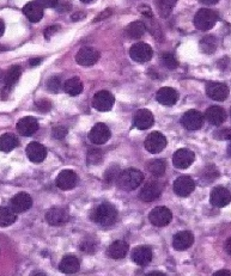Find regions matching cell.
Wrapping results in <instances>:
<instances>
[{
  "label": "cell",
  "mask_w": 231,
  "mask_h": 276,
  "mask_svg": "<svg viewBox=\"0 0 231 276\" xmlns=\"http://www.w3.org/2000/svg\"><path fill=\"white\" fill-rule=\"evenodd\" d=\"M144 182V174L137 169H127L119 176L118 185L123 191H132L139 187Z\"/></svg>",
  "instance_id": "cell-1"
},
{
  "label": "cell",
  "mask_w": 231,
  "mask_h": 276,
  "mask_svg": "<svg viewBox=\"0 0 231 276\" xmlns=\"http://www.w3.org/2000/svg\"><path fill=\"white\" fill-rule=\"evenodd\" d=\"M91 219L96 224L101 226H110L118 219V211L114 207L112 204H106L100 205L98 207H96L91 213Z\"/></svg>",
  "instance_id": "cell-2"
},
{
  "label": "cell",
  "mask_w": 231,
  "mask_h": 276,
  "mask_svg": "<svg viewBox=\"0 0 231 276\" xmlns=\"http://www.w3.org/2000/svg\"><path fill=\"white\" fill-rule=\"evenodd\" d=\"M218 13L210 9H202L196 12L194 16V26L197 30L202 31H207V30L212 29L216 23L218 22Z\"/></svg>",
  "instance_id": "cell-3"
},
{
  "label": "cell",
  "mask_w": 231,
  "mask_h": 276,
  "mask_svg": "<svg viewBox=\"0 0 231 276\" xmlns=\"http://www.w3.org/2000/svg\"><path fill=\"white\" fill-rule=\"evenodd\" d=\"M173 219L172 211L169 208L163 207H156L153 208L151 213L149 215V220L151 221L153 226H157V227H164V226H168Z\"/></svg>",
  "instance_id": "cell-4"
},
{
  "label": "cell",
  "mask_w": 231,
  "mask_h": 276,
  "mask_svg": "<svg viewBox=\"0 0 231 276\" xmlns=\"http://www.w3.org/2000/svg\"><path fill=\"white\" fill-rule=\"evenodd\" d=\"M163 191V187L159 182L149 181L144 184L142 190H140L139 198L144 202H152L159 198Z\"/></svg>",
  "instance_id": "cell-5"
},
{
  "label": "cell",
  "mask_w": 231,
  "mask_h": 276,
  "mask_svg": "<svg viewBox=\"0 0 231 276\" xmlns=\"http://www.w3.org/2000/svg\"><path fill=\"white\" fill-rule=\"evenodd\" d=\"M145 145L146 151H149L152 154H156V153L162 152L167 146V139L162 133L159 132H153L151 134L147 135V138L145 139Z\"/></svg>",
  "instance_id": "cell-6"
},
{
  "label": "cell",
  "mask_w": 231,
  "mask_h": 276,
  "mask_svg": "<svg viewBox=\"0 0 231 276\" xmlns=\"http://www.w3.org/2000/svg\"><path fill=\"white\" fill-rule=\"evenodd\" d=\"M181 125L188 131H197L203 127L204 116L197 110H188L181 117Z\"/></svg>",
  "instance_id": "cell-7"
},
{
  "label": "cell",
  "mask_w": 231,
  "mask_h": 276,
  "mask_svg": "<svg viewBox=\"0 0 231 276\" xmlns=\"http://www.w3.org/2000/svg\"><path fill=\"white\" fill-rule=\"evenodd\" d=\"M152 48L147 43H136L129 49V55L136 62H146L152 58Z\"/></svg>",
  "instance_id": "cell-8"
},
{
  "label": "cell",
  "mask_w": 231,
  "mask_h": 276,
  "mask_svg": "<svg viewBox=\"0 0 231 276\" xmlns=\"http://www.w3.org/2000/svg\"><path fill=\"white\" fill-rule=\"evenodd\" d=\"M194 159H195L194 152H192L188 148H180L174 153L173 164L175 168L183 170V169L189 168L193 164Z\"/></svg>",
  "instance_id": "cell-9"
},
{
  "label": "cell",
  "mask_w": 231,
  "mask_h": 276,
  "mask_svg": "<svg viewBox=\"0 0 231 276\" xmlns=\"http://www.w3.org/2000/svg\"><path fill=\"white\" fill-rule=\"evenodd\" d=\"M100 59V52L92 47H83L76 55V61L80 66H92L95 65Z\"/></svg>",
  "instance_id": "cell-10"
},
{
  "label": "cell",
  "mask_w": 231,
  "mask_h": 276,
  "mask_svg": "<svg viewBox=\"0 0 231 276\" xmlns=\"http://www.w3.org/2000/svg\"><path fill=\"white\" fill-rule=\"evenodd\" d=\"M110 129L105 124H97L89 133V140L95 145H103L110 139Z\"/></svg>",
  "instance_id": "cell-11"
},
{
  "label": "cell",
  "mask_w": 231,
  "mask_h": 276,
  "mask_svg": "<svg viewBox=\"0 0 231 276\" xmlns=\"http://www.w3.org/2000/svg\"><path fill=\"white\" fill-rule=\"evenodd\" d=\"M32 199L26 192H18L10 201V208L15 213H24L31 208Z\"/></svg>",
  "instance_id": "cell-12"
},
{
  "label": "cell",
  "mask_w": 231,
  "mask_h": 276,
  "mask_svg": "<svg viewBox=\"0 0 231 276\" xmlns=\"http://www.w3.org/2000/svg\"><path fill=\"white\" fill-rule=\"evenodd\" d=\"M210 202L214 207L223 208L231 202V194L226 188L216 187L212 189L210 195Z\"/></svg>",
  "instance_id": "cell-13"
},
{
  "label": "cell",
  "mask_w": 231,
  "mask_h": 276,
  "mask_svg": "<svg viewBox=\"0 0 231 276\" xmlns=\"http://www.w3.org/2000/svg\"><path fill=\"white\" fill-rule=\"evenodd\" d=\"M195 189V183L189 176H181L174 182V191L181 198H187Z\"/></svg>",
  "instance_id": "cell-14"
},
{
  "label": "cell",
  "mask_w": 231,
  "mask_h": 276,
  "mask_svg": "<svg viewBox=\"0 0 231 276\" xmlns=\"http://www.w3.org/2000/svg\"><path fill=\"white\" fill-rule=\"evenodd\" d=\"M92 105L98 111H109L114 105V96L109 91H98L93 96Z\"/></svg>",
  "instance_id": "cell-15"
},
{
  "label": "cell",
  "mask_w": 231,
  "mask_h": 276,
  "mask_svg": "<svg viewBox=\"0 0 231 276\" xmlns=\"http://www.w3.org/2000/svg\"><path fill=\"white\" fill-rule=\"evenodd\" d=\"M78 182V176L73 170H62L56 177V187L61 190H70L76 187Z\"/></svg>",
  "instance_id": "cell-16"
},
{
  "label": "cell",
  "mask_w": 231,
  "mask_h": 276,
  "mask_svg": "<svg viewBox=\"0 0 231 276\" xmlns=\"http://www.w3.org/2000/svg\"><path fill=\"white\" fill-rule=\"evenodd\" d=\"M206 94L213 101L223 102L229 96V88L222 83H210L206 88Z\"/></svg>",
  "instance_id": "cell-17"
},
{
  "label": "cell",
  "mask_w": 231,
  "mask_h": 276,
  "mask_svg": "<svg viewBox=\"0 0 231 276\" xmlns=\"http://www.w3.org/2000/svg\"><path fill=\"white\" fill-rule=\"evenodd\" d=\"M153 122H155V119H153L152 112L150 110H146V109H140L135 114V117H133V124L140 131H145V129L151 128L153 126Z\"/></svg>",
  "instance_id": "cell-18"
},
{
  "label": "cell",
  "mask_w": 231,
  "mask_h": 276,
  "mask_svg": "<svg viewBox=\"0 0 231 276\" xmlns=\"http://www.w3.org/2000/svg\"><path fill=\"white\" fill-rule=\"evenodd\" d=\"M194 243V235L189 231H181L173 238V247L175 250L185 251L189 249Z\"/></svg>",
  "instance_id": "cell-19"
},
{
  "label": "cell",
  "mask_w": 231,
  "mask_h": 276,
  "mask_svg": "<svg viewBox=\"0 0 231 276\" xmlns=\"http://www.w3.org/2000/svg\"><path fill=\"white\" fill-rule=\"evenodd\" d=\"M46 220L52 226H60L69 220V213L66 209L54 207L48 209L46 213Z\"/></svg>",
  "instance_id": "cell-20"
},
{
  "label": "cell",
  "mask_w": 231,
  "mask_h": 276,
  "mask_svg": "<svg viewBox=\"0 0 231 276\" xmlns=\"http://www.w3.org/2000/svg\"><path fill=\"white\" fill-rule=\"evenodd\" d=\"M17 131L23 136H31L39 131L38 120L31 116H25L21 119L17 124Z\"/></svg>",
  "instance_id": "cell-21"
},
{
  "label": "cell",
  "mask_w": 231,
  "mask_h": 276,
  "mask_svg": "<svg viewBox=\"0 0 231 276\" xmlns=\"http://www.w3.org/2000/svg\"><path fill=\"white\" fill-rule=\"evenodd\" d=\"M130 257L138 265H147L152 259V250L145 245H140L133 249Z\"/></svg>",
  "instance_id": "cell-22"
},
{
  "label": "cell",
  "mask_w": 231,
  "mask_h": 276,
  "mask_svg": "<svg viewBox=\"0 0 231 276\" xmlns=\"http://www.w3.org/2000/svg\"><path fill=\"white\" fill-rule=\"evenodd\" d=\"M26 155H28L29 161L32 163H42L47 157V149L43 145L39 142H30L26 147Z\"/></svg>",
  "instance_id": "cell-23"
},
{
  "label": "cell",
  "mask_w": 231,
  "mask_h": 276,
  "mask_svg": "<svg viewBox=\"0 0 231 276\" xmlns=\"http://www.w3.org/2000/svg\"><path fill=\"white\" fill-rule=\"evenodd\" d=\"M156 98L160 104L172 106L174 104H176V102L179 101V94H177L176 90L173 88H162L158 92H157Z\"/></svg>",
  "instance_id": "cell-24"
},
{
  "label": "cell",
  "mask_w": 231,
  "mask_h": 276,
  "mask_svg": "<svg viewBox=\"0 0 231 276\" xmlns=\"http://www.w3.org/2000/svg\"><path fill=\"white\" fill-rule=\"evenodd\" d=\"M80 268V263L79 259L76 257L75 255H66L63 256L61 262L59 264V269L60 271H62L63 274H76L77 271L79 270Z\"/></svg>",
  "instance_id": "cell-25"
},
{
  "label": "cell",
  "mask_w": 231,
  "mask_h": 276,
  "mask_svg": "<svg viewBox=\"0 0 231 276\" xmlns=\"http://www.w3.org/2000/svg\"><path fill=\"white\" fill-rule=\"evenodd\" d=\"M23 13L31 23H38L43 18V8L38 2H30L23 8Z\"/></svg>",
  "instance_id": "cell-26"
},
{
  "label": "cell",
  "mask_w": 231,
  "mask_h": 276,
  "mask_svg": "<svg viewBox=\"0 0 231 276\" xmlns=\"http://www.w3.org/2000/svg\"><path fill=\"white\" fill-rule=\"evenodd\" d=\"M205 117L211 125L219 126L226 120V112L220 106H210L205 112Z\"/></svg>",
  "instance_id": "cell-27"
},
{
  "label": "cell",
  "mask_w": 231,
  "mask_h": 276,
  "mask_svg": "<svg viewBox=\"0 0 231 276\" xmlns=\"http://www.w3.org/2000/svg\"><path fill=\"white\" fill-rule=\"evenodd\" d=\"M128 244L125 241H115L108 248V256L113 259L125 258L128 252Z\"/></svg>",
  "instance_id": "cell-28"
},
{
  "label": "cell",
  "mask_w": 231,
  "mask_h": 276,
  "mask_svg": "<svg viewBox=\"0 0 231 276\" xmlns=\"http://www.w3.org/2000/svg\"><path fill=\"white\" fill-rule=\"evenodd\" d=\"M18 146V139L11 133H6L0 136V151L11 152Z\"/></svg>",
  "instance_id": "cell-29"
},
{
  "label": "cell",
  "mask_w": 231,
  "mask_h": 276,
  "mask_svg": "<svg viewBox=\"0 0 231 276\" xmlns=\"http://www.w3.org/2000/svg\"><path fill=\"white\" fill-rule=\"evenodd\" d=\"M146 26L143 22H133L126 28V36L130 40L140 38L145 34Z\"/></svg>",
  "instance_id": "cell-30"
},
{
  "label": "cell",
  "mask_w": 231,
  "mask_h": 276,
  "mask_svg": "<svg viewBox=\"0 0 231 276\" xmlns=\"http://www.w3.org/2000/svg\"><path fill=\"white\" fill-rule=\"evenodd\" d=\"M21 74H22V68L19 67V66H12V67L5 73V76H4L5 89L6 90L11 89L12 86L18 82Z\"/></svg>",
  "instance_id": "cell-31"
},
{
  "label": "cell",
  "mask_w": 231,
  "mask_h": 276,
  "mask_svg": "<svg viewBox=\"0 0 231 276\" xmlns=\"http://www.w3.org/2000/svg\"><path fill=\"white\" fill-rule=\"evenodd\" d=\"M63 90H65L66 94H69L70 96H78L83 92V84L79 78L75 76V78H71L65 82V84H63Z\"/></svg>",
  "instance_id": "cell-32"
},
{
  "label": "cell",
  "mask_w": 231,
  "mask_h": 276,
  "mask_svg": "<svg viewBox=\"0 0 231 276\" xmlns=\"http://www.w3.org/2000/svg\"><path fill=\"white\" fill-rule=\"evenodd\" d=\"M17 219L16 213L10 207H0V227H8Z\"/></svg>",
  "instance_id": "cell-33"
},
{
  "label": "cell",
  "mask_w": 231,
  "mask_h": 276,
  "mask_svg": "<svg viewBox=\"0 0 231 276\" xmlns=\"http://www.w3.org/2000/svg\"><path fill=\"white\" fill-rule=\"evenodd\" d=\"M147 170L151 172L153 176H156V177H160V176L166 174L167 163L163 159H153V161L149 162V164H147Z\"/></svg>",
  "instance_id": "cell-34"
},
{
  "label": "cell",
  "mask_w": 231,
  "mask_h": 276,
  "mask_svg": "<svg viewBox=\"0 0 231 276\" xmlns=\"http://www.w3.org/2000/svg\"><path fill=\"white\" fill-rule=\"evenodd\" d=\"M217 48V40L214 36L209 35L206 37H204L202 41H200V49L202 52L205 53V54H212L216 51Z\"/></svg>",
  "instance_id": "cell-35"
},
{
  "label": "cell",
  "mask_w": 231,
  "mask_h": 276,
  "mask_svg": "<svg viewBox=\"0 0 231 276\" xmlns=\"http://www.w3.org/2000/svg\"><path fill=\"white\" fill-rule=\"evenodd\" d=\"M177 0H158V12L160 17L166 18L172 13Z\"/></svg>",
  "instance_id": "cell-36"
},
{
  "label": "cell",
  "mask_w": 231,
  "mask_h": 276,
  "mask_svg": "<svg viewBox=\"0 0 231 276\" xmlns=\"http://www.w3.org/2000/svg\"><path fill=\"white\" fill-rule=\"evenodd\" d=\"M120 174H121V172H120L119 165L114 164L112 166H109V168L107 169V171L105 174V182L108 185L113 184V183H115V182H118Z\"/></svg>",
  "instance_id": "cell-37"
},
{
  "label": "cell",
  "mask_w": 231,
  "mask_h": 276,
  "mask_svg": "<svg viewBox=\"0 0 231 276\" xmlns=\"http://www.w3.org/2000/svg\"><path fill=\"white\" fill-rule=\"evenodd\" d=\"M160 62H162L164 67L169 69H175L179 66V62H177L175 56L172 53H164V54H162V56H160Z\"/></svg>",
  "instance_id": "cell-38"
},
{
  "label": "cell",
  "mask_w": 231,
  "mask_h": 276,
  "mask_svg": "<svg viewBox=\"0 0 231 276\" xmlns=\"http://www.w3.org/2000/svg\"><path fill=\"white\" fill-rule=\"evenodd\" d=\"M103 161V152L100 148H92L88 152V163L91 165L101 164Z\"/></svg>",
  "instance_id": "cell-39"
},
{
  "label": "cell",
  "mask_w": 231,
  "mask_h": 276,
  "mask_svg": "<svg viewBox=\"0 0 231 276\" xmlns=\"http://www.w3.org/2000/svg\"><path fill=\"white\" fill-rule=\"evenodd\" d=\"M60 88H61V81H60L59 76H52L47 81V89L53 94H58Z\"/></svg>",
  "instance_id": "cell-40"
},
{
  "label": "cell",
  "mask_w": 231,
  "mask_h": 276,
  "mask_svg": "<svg viewBox=\"0 0 231 276\" xmlns=\"http://www.w3.org/2000/svg\"><path fill=\"white\" fill-rule=\"evenodd\" d=\"M97 247V243L95 241H91V239H86L82 243V245H80V249H82L83 251L86 252V254H93L96 250Z\"/></svg>",
  "instance_id": "cell-41"
},
{
  "label": "cell",
  "mask_w": 231,
  "mask_h": 276,
  "mask_svg": "<svg viewBox=\"0 0 231 276\" xmlns=\"http://www.w3.org/2000/svg\"><path fill=\"white\" fill-rule=\"evenodd\" d=\"M68 135V129L65 127H62V126H56V127L53 128V136H54L55 139H63L65 136Z\"/></svg>",
  "instance_id": "cell-42"
},
{
  "label": "cell",
  "mask_w": 231,
  "mask_h": 276,
  "mask_svg": "<svg viewBox=\"0 0 231 276\" xmlns=\"http://www.w3.org/2000/svg\"><path fill=\"white\" fill-rule=\"evenodd\" d=\"M36 2H38L42 8H48V9L56 8L59 4V0H36Z\"/></svg>",
  "instance_id": "cell-43"
},
{
  "label": "cell",
  "mask_w": 231,
  "mask_h": 276,
  "mask_svg": "<svg viewBox=\"0 0 231 276\" xmlns=\"http://www.w3.org/2000/svg\"><path fill=\"white\" fill-rule=\"evenodd\" d=\"M36 105H38L39 110H41V111H48L49 109L52 108L51 102H48L47 99H42V101L38 102V103H36Z\"/></svg>",
  "instance_id": "cell-44"
},
{
  "label": "cell",
  "mask_w": 231,
  "mask_h": 276,
  "mask_svg": "<svg viewBox=\"0 0 231 276\" xmlns=\"http://www.w3.org/2000/svg\"><path fill=\"white\" fill-rule=\"evenodd\" d=\"M58 30H59V25H52V26H49V28L46 29V31H45L46 38L48 40L49 37H52V36L54 35L55 32L58 31Z\"/></svg>",
  "instance_id": "cell-45"
},
{
  "label": "cell",
  "mask_w": 231,
  "mask_h": 276,
  "mask_svg": "<svg viewBox=\"0 0 231 276\" xmlns=\"http://www.w3.org/2000/svg\"><path fill=\"white\" fill-rule=\"evenodd\" d=\"M217 134H220V136H218L219 139H227V140H231V131H227V129H225V131H219Z\"/></svg>",
  "instance_id": "cell-46"
},
{
  "label": "cell",
  "mask_w": 231,
  "mask_h": 276,
  "mask_svg": "<svg viewBox=\"0 0 231 276\" xmlns=\"http://www.w3.org/2000/svg\"><path fill=\"white\" fill-rule=\"evenodd\" d=\"M213 276H231V271L226 270V269H223V270H218L214 272Z\"/></svg>",
  "instance_id": "cell-47"
},
{
  "label": "cell",
  "mask_w": 231,
  "mask_h": 276,
  "mask_svg": "<svg viewBox=\"0 0 231 276\" xmlns=\"http://www.w3.org/2000/svg\"><path fill=\"white\" fill-rule=\"evenodd\" d=\"M42 62V59L41 58H35V59H31L30 60V66H38Z\"/></svg>",
  "instance_id": "cell-48"
},
{
  "label": "cell",
  "mask_w": 231,
  "mask_h": 276,
  "mask_svg": "<svg viewBox=\"0 0 231 276\" xmlns=\"http://www.w3.org/2000/svg\"><path fill=\"white\" fill-rule=\"evenodd\" d=\"M204 5H214L219 2V0H200Z\"/></svg>",
  "instance_id": "cell-49"
},
{
  "label": "cell",
  "mask_w": 231,
  "mask_h": 276,
  "mask_svg": "<svg viewBox=\"0 0 231 276\" xmlns=\"http://www.w3.org/2000/svg\"><path fill=\"white\" fill-rule=\"evenodd\" d=\"M225 250L229 255H231V238H229L226 241V244H225Z\"/></svg>",
  "instance_id": "cell-50"
},
{
  "label": "cell",
  "mask_w": 231,
  "mask_h": 276,
  "mask_svg": "<svg viewBox=\"0 0 231 276\" xmlns=\"http://www.w3.org/2000/svg\"><path fill=\"white\" fill-rule=\"evenodd\" d=\"M146 276H166V274L162 271H152L150 272V274H147Z\"/></svg>",
  "instance_id": "cell-51"
},
{
  "label": "cell",
  "mask_w": 231,
  "mask_h": 276,
  "mask_svg": "<svg viewBox=\"0 0 231 276\" xmlns=\"http://www.w3.org/2000/svg\"><path fill=\"white\" fill-rule=\"evenodd\" d=\"M4 31H5V24H4V22H3L2 19H0V36H3V34H4Z\"/></svg>",
  "instance_id": "cell-52"
},
{
  "label": "cell",
  "mask_w": 231,
  "mask_h": 276,
  "mask_svg": "<svg viewBox=\"0 0 231 276\" xmlns=\"http://www.w3.org/2000/svg\"><path fill=\"white\" fill-rule=\"evenodd\" d=\"M227 154L231 155V140L229 142V145H227Z\"/></svg>",
  "instance_id": "cell-53"
},
{
  "label": "cell",
  "mask_w": 231,
  "mask_h": 276,
  "mask_svg": "<svg viewBox=\"0 0 231 276\" xmlns=\"http://www.w3.org/2000/svg\"><path fill=\"white\" fill-rule=\"evenodd\" d=\"M80 2L85 3V4H88V3H91V2H93V0H80Z\"/></svg>",
  "instance_id": "cell-54"
},
{
  "label": "cell",
  "mask_w": 231,
  "mask_h": 276,
  "mask_svg": "<svg viewBox=\"0 0 231 276\" xmlns=\"http://www.w3.org/2000/svg\"><path fill=\"white\" fill-rule=\"evenodd\" d=\"M4 51V48H3V46H0V52H3Z\"/></svg>",
  "instance_id": "cell-55"
},
{
  "label": "cell",
  "mask_w": 231,
  "mask_h": 276,
  "mask_svg": "<svg viewBox=\"0 0 231 276\" xmlns=\"http://www.w3.org/2000/svg\"><path fill=\"white\" fill-rule=\"evenodd\" d=\"M3 75V72H2V69H0V76H2Z\"/></svg>",
  "instance_id": "cell-56"
}]
</instances>
